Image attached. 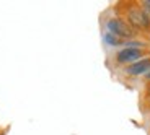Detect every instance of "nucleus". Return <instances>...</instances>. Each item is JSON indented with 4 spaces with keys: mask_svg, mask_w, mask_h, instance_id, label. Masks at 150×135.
Masks as SVG:
<instances>
[{
    "mask_svg": "<svg viewBox=\"0 0 150 135\" xmlns=\"http://www.w3.org/2000/svg\"><path fill=\"white\" fill-rule=\"evenodd\" d=\"M122 13L126 16V23L135 33L150 34V18L145 15L140 4H135V2L122 4Z\"/></svg>",
    "mask_w": 150,
    "mask_h": 135,
    "instance_id": "1",
    "label": "nucleus"
},
{
    "mask_svg": "<svg viewBox=\"0 0 150 135\" xmlns=\"http://www.w3.org/2000/svg\"><path fill=\"white\" fill-rule=\"evenodd\" d=\"M106 28H108V33L114 34V36H117V38L124 39V41L132 39V38H135V36L139 34V33H135L127 23H126V20L119 18V16L109 18L108 21H106Z\"/></svg>",
    "mask_w": 150,
    "mask_h": 135,
    "instance_id": "2",
    "label": "nucleus"
},
{
    "mask_svg": "<svg viewBox=\"0 0 150 135\" xmlns=\"http://www.w3.org/2000/svg\"><path fill=\"white\" fill-rule=\"evenodd\" d=\"M145 54H147V49L124 47L114 56V60H116V64H119V65H131V64H134V62H137V60L147 57Z\"/></svg>",
    "mask_w": 150,
    "mask_h": 135,
    "instance_id": "3",
    "label": "nucleus"
},
{
    "mask_svg": "<svg viewBox=\"0 0 150 135\" xmlns=\"http://www.w3.org/2000/svg\"><path fill=\"white\" fill-rule=\"evenodd\" d=\"M149 68H150V56H147V57H144V59L134 62V64L127 65L124 70H126V73H127V75L134 77V75H144Z\"/></svg>",
    "mask_w": 150,
    "mask_h": 135,
    "instance_id": "4",
    "label": "nucleus"
},
{
    "mask_svg": "<svg viewBox=\"0 0 150 135\" xmlns=\"http://www.w3.org/2000/svg\"><path fill=\"white\" fill-rule=\"evenodd\" d=\"M105 41L108 42L109 46H124V44H126L124 39L117 38V36H114V34H111V33H106L105 34Z\"/></svg>",
    "mask_w": 150,
    "mask_h": 135,
    "instance_id": "5",
    "label": "nucleus"
},
{
    "mask_svg": "<svg viewBox=\"0 0 150 135\" xmlns=\"http://www.w3.org/2000/svg\"><path fill=\"white\" fill-rule=\"evenodd\" d=\"M140 7H142L144 11H145V15L150 18V0H144V2H140Z\"/></svg>",
    "mask_w": 150,
    "mask_h": 135,
    "instance_id": "6",
    "label": "nucleus"
},
{
    "mask_svg": "<svg viewBox=\"0 0 150 135\" xmlns=\"http://www.w3.org/2000/svg\"><path fill=\"white\" fill-rule=\"evenodd\" d=\"M144 99H150V82L147 83L145 90H144Z\"/></svg>",
    "mask_w": 150,
    "mask_h": 135,
    "instance_id": "7",
    "label": "nucleus"
},
{
    "mask_svg": "<svg viewBox=\"0 0 150 135\" xmlns=\"http://www.w3.org/2000/svg\"><path fill=\"white\" fill-rule=\"evenodd\" d=\"M144 101H145L144 103V104H145V111L150 114V99H144Z\"/></svg>",
    "mask_w": 150,
    "mask_h": 135,
    "instance_id": "8",
    "label": "nucleus"
},
{
    "mask_svg": "<svg viewBox=\"0 0 150 135\" xmlns=\"http://www.w3.org/2000/svg\"><path fill=\"white\" fill-rule=\"evenodd\" d=\"M144 77H145V82L149 83V82H150V68L145 72V73H144Z\"/></svg>",
    "mask_w": 150,
    "mask_h": 135,
    "instance_id": "9",
    "label": "nucleus"
}]
</instances>
